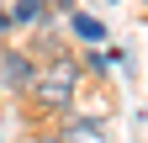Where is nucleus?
I'll use <instances>...</instances> for the list:
<instances>
[{
	"label": "nucleus",
	"instance_id": "1",
	"mask_svg": "<svg viewBox=\"0 0 148 143\" xmlns=\"http://www.w3.org/2000/svg\"><path fill=\"white\" fill-rule=\"evenodd\" d=\"M74 90H79V64L74 58H48L42 69H37V80H32V101L37 106H48V111H64V106L74 101Z\"/></svg>",
	"mask_w": 148,
	"mask_h": 143
},
{
	"label": "nucleus",
	"instance_id": "2",
	"mask_svg": "<svg viewBox=\"0 0 148 143\" xmlns=\"http://www.w3.org/2000/svg\"><path fill=\"white\" fill-rule=\"evenodd\" d=\"M32 80H37V53H21V48L0 53V90H32Z\"/></svg>",
	"mask_w": 148,
	"mask_h": 143
},
{
	"label": "nucleus",
	"instance_id": "3",
	"mask_svg": "<svg viewBox=\"0 0 148 143\" xmlns=\"http://www.w3.org/2000/svg\"><path fill=\"white\" fill-rule=\"evenodd\" d=\"M69 32L79 43H90V48L106 43V21H101V16H85V11H69Z\"/></svg>",
	"mask_w": 148,
	"mask_h": 143
},
{
	"label": "nucleus",
	"instance_id": "4",
	"mask_svg": "<svg viewBox=\"0 0 148 143\" xmlns=\"http://www.w3.org/2000/svg\"><path fill=\"white\" fill-rule=\"evenodd\" d=\"M48 11H53V0H16V6H11V21L16 27H32V21H48Z\"/></svg>",
	"mask_w": 148,
	"mask_h": 143
},
{
	"label": "nucleus",
	"instance_id": "5",
	"mask_svg": "<svg viewBox=\"0 0 148 143\" xmlns=\"http://www.w3.org/2000/svg\"><path fill=\"white\" fill-rule=\"evenodd\" d=\"M37 143H69V133H48V138H37Z\"/></svg>",
	"mask_w": 148,
	"mask_h": 143
},
{
	"label": "nucleus",
	"instance_id": "6",
	"mask_svg": "<svg viewBox=\"0 0 148 143\" xmlns=\"http://www.w3.org/2000/svg\"><path fill=\"white\" fill-rule=\"evenodd\" d=\"M53 11H79V6H74V0H53Z\"/></svg>",
	"mask_w": 148,
	"mask_h": 143
},
{
	"label": "nucleus",
	"instance_id": "7",
	"mask_svg": "<svg viewBox=\"0 0 148 143\" xmlns=\"http://www.w3.org/2000/svg\"><path fill=\"white\" fill-rule=\"evenodd\" d=\"M5 27H16V21H11V11H0V32H5Z\"/></svg>",
	"mask_w": 148,
	"mask_h": 143
}]
</instances>
